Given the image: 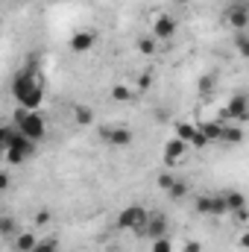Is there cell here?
Segmentation results:
<instances>
[{"mask_svg": "<svg viewBox=\"0 0 249 252\" xmlns=\"http://www.w3.org/2000/svg\"><path fill=\"white\" fill-rule=\"evenodd\" d=\"M193 205H196V211H199V214H205V217H214V193H199Z\"/></svg>", "mask_w": 249, "mask_h": 252, "instance_id": "cell-17", "label": "cell"}, {"mask_svg": "<svg viewBox=\"0 0 249 252\" xmlns=\"http://www.w3.org/2000/svg\"><path fill=\"white\" fill-rule=\"evenodd\" d=\"M214 85H217V76H214V73H202V76H199V82H196L199 94H211V91H214Z\"/></svg>", "mask_w": 249, "mask_h": 252, "instance_id": "cell-22", "label": "cell"}, {"mask_svg": "<svg viewBox=\"0 0 249 252\" xmlns=\"http://www.w3.org/2000/svg\"><path fill=\"white\" fill-rule=\"evenodd\" d=\"M35 241H38V238H35L32 232H18V235L12 238V250L15 252H30L35 247Z\"/></svg>", "mask_w": 249, "mask_h": 252, "instance_id": "cell-14", "label": "cell"}, {"mask_svg": "<svg viewBox=\"0 0 249 252\" xmlns=\"http://www.w3.org/2000/svg\"><path fill=\"white\" fill-rule=\"evenodd\" d=\"M173 179H176L173 173H161V176H158V188H161V190H167L170 185H173Z\"/></svg>", "mask_w": 249, "mask_h": 252, "instance_id": "cell-30", "label": "cell"}, {"mask_svg": "<svg viewBox=\"0 0 249 252\" xmlns=\"http://www.w3.org/2000/svg\"><path fill=\"white\" fill-rule=\"evenodd\" d=\"M176 32H179V21H176L173 15L161 12V15L153 18V38H156V41H170Z\"/></svg>", "mask_w": 249, "mask_h": 252, "instance_id": "cell-7", "label": "cell"}, {"mask_svg": "<svg viewBox=\"0 0 249 252\" xmlns=\"http://www.w3.org/2000/svg\"><path fill=\"white\" fill-rule=\"evenodd\" d=\"M35 223H38V226H47V223H50V211H47V208L35 211Z\"/></svg>", "mask_w": 249, "mask_h": 252, "instance_id": "cell-31", "label": "cell"}, {"mask_svg": "<svg viewBox=\"0 0 249 252\" xmlns=\"http://www.w3.org/2000/svg\"><path fill=\"white\" fill-rule=\"evenodd\" d=\"M12 97L27 112H38L41 109V103H44V73H41V64L35 59V53L15 73V79H12Z\"/></svg>", "mask_w": 249, "mask_h": 252, "instance_id": "cell-1", "label": "cell"}, {"mask_svg": "<svg viewBox=\"0 0 249 252\" xmlns=\"http://www.w3.org/2000/svg\"><path fill=\"white\" fill-rule=\"evenodd\" d=\"M220 196H223V205H226V211H235V208L247 205V196H244V190H238V188L220 190Z\"/></svg>", "mask_w": 249, "mask_h": 252, "instance_id": "cell-13", "label": "cell"}, {"mask_svg": "<svg viewBox=\"0 0 249 252\" xmlns=\"http://www.w3.org/2000/svg\"><path fill=\"white\" fill-rule=\"evenodd\" d=\"M182 252H202V244H199V241H185Z\"/></svg>", "mask_w": 249, "mask_h": 252, "instance_id": "cell-32", "label": "cell"}, {"mask_svg": "<svg viewBox=\"0 0 249 252\" xmlns=\"http://www.w3.org/2000/svg\"><path fill=\"white\" fill-rule=\"evenodd\" d=\"M30 252H59V238H38Z\"/></svg>", "mask_w": 249, "mask_h": 252, "instance_id": "cell-19", "label": "cell"}, {"mask_svg": "<svg viewBox=\"0 0 249 252\" xmlns=\"http://www.w3.org/2000/svg\"><path fill=\"white\" fill-rule=\"evenodd\" d=\"M138 235H144V238H150V241H156V238H164V235H167V217H164L161 211H150Z\"/></svg>", "mask_w": 249, "mask_h": 252, "instance_id": "cell-9", "label": "cell"}, {"mask_svg": "<svg viewBox=\"0 0 249 252\" xmlns=\"http://www.w3.org/2000/svg\"><path fill=\"white\" fill-rule=\"evenodd\" d=\"M226 21L235 32H244L249 27V3L247 0H232L226 6Z\"/></svg>", "mask_w": 249, "mask_h": 252, "instance_id": "cell-6", "label": "cell"}, {"mask_svg": "<svg viewBox=\"0 0 249 252\" xmlns=\"http://www.w3.org/2000/svg\"><path fill=\"white\" fill-rule=\"evenodd\" d=\"M223 118H226V121H232V124H247V121H249V100H247V94H244V91H238V94L226 103Z\"/></svg>", "mask_w": 249, "mask_h": 252, "instance_id": "cell-8", "label": "cell"}, {"mask_svg": "<svg viewBox=\"0 0 249 252\" xmlns=\"http://www.w3.org/2000/svg\"><path fill=\"white\" fill-rule=\"evenodd\" d=\"M150 79H153L150 73H141V79H138V85H141V88H150Z\"/></svg>", "mask_w": 249, "mask_h": 252, "instance_id": "cell-34", "label": "cell"}, {"mask_svg": "<svg viewBox=\"0 0 249 252\" xmlns=\"http://www.w3.org/2000/svg\"><path fill=\"white\" fill-rule=\"evenodd\" d=\"M150 252H173L170 238L164 235V238H156V241H150Z\"/></svg>", "mask_w": 249, "mask_h": 252, "instance_id": "cell-24", "label": "cell"}, {"mask_svg": "<svg viewBox=\"0 0 249 252\" xmlns=\"http://www.w3.org/2000/svg\"><path fill=\"white\" fill-rule=\"evenodd\" d=\"M9 185H12V179H9V173H3V170H0V193H3V190L9 188Z\"/></svg>", "mask_w": 249, "mask_h": 252, "instance_id": "cell-33", "label": "cell"}, {"mask_svg": "<svg viewBox=\"0 0 249 252\" xmlns=\"http://www.w3.org/2000/svg\"><path fill=\"white\" fill-rule=\"evenodd\" d=\"M12 132H15V126H12V124H0V150H6V144H9V138H12Z\"/></svg>", "mask_w": 249, "mask_h": 252, "instance_id": "cell-27", "label": "cell"}, {"mask_svg": "<svg viewBox=\"0 0 249 252\" xmlns=\"http://www.w3.org/2000/svg\"><path fill=\"white\" fill-rule=\"evenodd\" d=\"M138 50H141L144 56H156V50H158V41H156V38H141V41H138Z\"/></svg>", "mask_w": 249, "mask_h": 252, "instance_id": "cell-25", "label": "cell"}, {"mask_svg": "<svg viewBox=\"0 0 249 252\" xmlns=\"http://www.w3.org/2000/svg\"><path fill=\"white\" fill-rule=\"evenodd\" d=\"M229 214L235 217L238 226H247V205H241V208H235V211H229Z\"/></svg>", "mask_w": 249, "mask_h": 252, "instance_id": "cell-29", "label": "cell"}, {"mask_svg": "<svg viewBox=\"0 0 249 252\" xmlns=\"http://www.w3.org/2000/svg\"><path fill=\"white\" fill-rule=\"evenodd\" d=\"M100 138L112 147V150H126V147H132L135 144V132L129 129V126H100Z\"/></svg>", "mask_w": 249, "mask_h": 252, "instance_id": "cell-4", "label": "cell"}, {"mask_svg": "<svg viewBox=\"0 0 249 252\" xmlns=\"http://www.w3.org/2000/svg\"><path fill=\"white\" fill-rule=\"evenodd\" d=\"M164 193H167L170 199H176V202H179V199H185V196H187V182H182V179H173V185L164 190Z\"/></svg>", "mask_w": 249, "mask_h": 252, "instance_id": "cell-20", "label": "cell"}, {"mask_svg": "<svg viewBox=\"0 0 249 252\" xmlns=\"http://www.w3.org/2000/svg\"><path fill=\"white\" fill-rule=\"evenodd\" d=\"M109 94H112V100H118V103H132V88H126V85H115Z\"/></svg>", "mask_w": 249, "mask_h": 252, "instance_id": "cell-23", "label": "cell"}, {"mask_svg": "<svg viewBox=\"0 0 249 252\" xmlns=\"http://www.w3.org/2000/svg\"><path fill=\"white\" fill-rule=\"evenodd\" d=\"M18 3H30V0H18Z\"/></svg>", "mask_w": 249, "mask_h": 252, "instance_id": "cell-36", "label": "cell"}, {"mask_svg": "<svg viewBox=\"0 0 249 252\" xmlns=\"http://www.w3.org/2000/svg\"><path fill=\"white\" fill-rule=\"evenodd\" d=\"M12 126L21 132V135H27L30 141H35V144H41L44 141V135H47V121H44V115L41 112H27V109H18L15 112V121Z\"/></svg>", "mask_w": 249, "mask_h": 252, "instance_id": "cell-2", "label": "cell"}, {"mask_svg": "<svg viewBox=\"0 0 249 252\" xmlns=\"http://www.w3.org/2000/svg\"><path fill=\"white\" fill-rule=\"evenodd\" d=\"M217 141H220V144H226V147H238V144L244 141V129H241V126H226V124H223Z\"/></svg>", "mask_w": 249, "mask_h": 252, "instance_id": "cell-12", "label": "cell"}, {"mask_svg": "<svg viewBox=\"0 0 249 252\" xmlns=\"http://www.w3.org/2000/svg\"><path fill=\"white\" fill-rule=\"evenodd\" d=\"M73 124L76 126H91L94 124V109L91 106H73Z\"/></svg>", "mask_w": 249, "mask_h": 252, "instance_id": "cell-15", "label": "cell"}, {"mask_svg": "<svg viewBox=\"0 0 249 252\" xmlns=\"http://www.w3.org/2000/svg\"><path fill=\"white\" fill-rule=\"evenodd\" d=\"M185 153H187V144H185V141H179V138H170V141L164 144V161H167L170 167H173V164H179Z\"/></svg>", "mask_w": 249, "mask_h": 252, "instance_id": "cell-11", "label": "cell"}, {"mask_svg": "<svg viewBox=\"0 0 249 252\" xmlns=\"http://www.w3.org/2000/svg\"><path fill=\"white\" fill-rule=\"evenodd\" d=\"M147 214H150V211H147L144 205H138V202L126 205L124 211L118 214V229H121V232H141V226H144Z\"/></svg>", "mask_w": 249, "mask_h": 252, "instance_id": "cell-5", "label": "cell"}, {"mask_svg": "<svg viewBox=\"0 0 249 252\" xmlns=\"http://www.w3.org/2000/svg\"><path fill=\"white\" fill-rule=\"evenodd\" d=\"M193 132H196V124H190V121H182V124H176V135L173 138H179V141H190L193 138Z\"/></svg>", "mask_w": 249, "mask_h": 252, "instance_id": "cell-21", "label": "cell"}, {"mask_svg": "<svg viewBox=\"0 0 249 252\" xmlns=\"http://www.w3.org/2000/svg\"><path fill=\"white\" fill-rule=\"evenodd\" d=\"M173 3H179V6H187V3H190V0H173Z\"/></svg>", "mask_w": 249, "mask_h": 252, "instance_id": "cell-35", "label": "cell"}, {"mask_svg": "<svg viewBox=\"0 0 249 252\" xmlns=\"http://www.w3.org/2000/svg\"><path fill=\"white\" fill-rule=\"evenodd\" d=\"M187 147H196V150H199V147H208V138H205V135L196 129V132H193V138L187 141Z\"/></svg>", "mask_w": 249, "mask_h": 252, "instance_id": "cell-28", "label": "cell"}, {"mask_svg": "<svg viewBox=\"0 0 249 252\" xmlns=\"http://www.w3.org/2000/svg\"><path fill=\"white\" fill-rule=\"evenodd\" d=\"M196 129H199V132L208 138V144H211V141H217V138H220L223 124H220V121H205V124H196Z\"/></svg>", "mask_w": 249, "mask_h": 252, "instance_id": "cell-18", "label": "cell"}, {"mask_svg": "<svg viewBox=\"0 0 249 252\" xmlns=\"http://www.w3.org/2000/svg\"><path fill=\"white\" fill-rule=\"evenodd\" d=\"M18 235V220L12 214H0V238H15Z\"/></svg>", "mask_w": 249, "mask_h": 252, "instance_id": "cell-16", "label": "cell"}, {"mask_svg": "<svg viewBox=\"0 0 249 252\" xmlns=\"http://www.w3.org/2000/svg\"><path fill=\"white\" fill-rule=\"evenodd\" d=\"M94 44H97V32H94V30H79V32L70 35L67 50H70L73 56H85V53H91Z\"/></svg>", "mask_w": 249, "mask_h": 252, "instance_id": "cell-10", "label": "cell"}, {"mask_svg": "<svg viewBox=\"0 0 249 252\" xmlns=\"http://www.w3.org/2000/svg\"><path fill=\"white\" fill-rule=\"evenodd\" d=\"M35 153H38V144H35V141H30L27 135H21V132L15 129V132H12V138H9V144H6V161L18 167V164H24L27 158H32Z\"/></svg>", "mask_w": 249, "mask_h": 252, "instance_id": "cell-3", "label": "cell"}, {"mask_svg": "<svg viewBox=\"0 0 249 252\" xmlns=\"http://www.w3.org/2000/svg\"><path fill=\"white\" fill-rule=\"evenodd\" d=\"M235 44H238V53L249 56V41H247V30L244 32H235Z\"/></svg>", "mask_w": 249, "mask_h": 252, "instance_id": "cell-26", "label": "cell"}]
</instances>
